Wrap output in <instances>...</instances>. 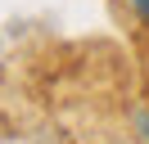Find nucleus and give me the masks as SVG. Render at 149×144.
<instances>
[{"label": "nucleus", "instance_id": "f257e3e1", "mask_svg": "<svg viewBox=\"0 0 149 144\" xmlns=\"http://www.w3.org/2000/svg\"><path fill=\"white\" fill-rule=\"evenodd\" d=\"M131 5H136V14H140V18H149V0H131Z\"/></svg>", "mask_w": 149, "mask_h": 144}]
</instances>
